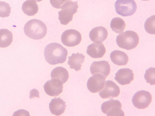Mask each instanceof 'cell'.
<instances>
[{
	"mask_svg": "<svg viewBox=\"0 0 155 116\" xmlns=\"http://www.w3.org/2000/svg\"><path fill=\"white\" fill-rule=\"evenodd\" d=\"M68 53L67 50L61 44L53 42L46 46L44 55L48 63L54 65L64 62L66 60Z\"/></svg>",
	"mask_w": 155,
	"mask_h": 116,
	"instance_id": "obj_1",
	"label": "cell"
},
{
	"mask_svg": "<svg viewBox=\"0 0 155 116\" xmlns=\"http://www.w3.org/2000/svg\"><path fill=\"white\" fill-rule=\"evenodd\" d=\"M24 30L25 34L29 38L39 40L46 35L47 28L42 21L34 19L30 20L26 23Z\"/></svg>",
	"mask_w": 155,
	"mask_h": 116,
	"instance_id": "obj_2",
	"label": "cell"
},
{
	"mask_svg": "<svg viewBox=\"0 0 155 116\" xmlns=\"http://www.w3.org/2000/svg\"><path fill=\"white\" fill-rule=\"evenodd\" d=\"M139 37L135 32L127 31L118 35L116 41L118 46L127 50H130L135 48L138 44Z\"/></svg>",
	"mask_w": 155,
	"mask_h": 116,
	"instance_id": "obj_3",
	"label": "cell"
},
{
	"mask_svg": "<svg viewBox=\"0 0 155 116\" xmlns=\"http://www.w3.org/2000/svg\"><path fill=\"white\" fill-rule=\"evenodd\" d=\"M78 1L69 0L62 6L61 10L58 12V19L63 25H67L72 20L73 15L78 11Z\"/></svg>",
	"mask_w": 155,
	"mask_h": 116,
	"instance_id": "obj_4",
	"label": "cell"
},
{
	"mask_svg": "<svg viewBox=\"0 0 155 116\" xmlns=\"http://www.w3.org/2000/svg\"><path fill=\"white\" fill-rule=\"evenodd\" d=\"M116 12L123 16L133 15L137 9V5L134 0H117L115 3Z\"/></svg>",
	"mask_w": 155,
	"mask_h": 116,
	"instance_id": "obj_5",
	"label": "cell"
},
{
	"mask_svg": "<svg viewBox=\"0 0 155 116\" xmlns=\"http://www.w3.org/2000/svg\"><path fill=\"white\" fill-rule=\"evenodd\" d=\"M121 104L117 100L113 99L103 102L101 110L104 113L108 116H123L124 113L121 110Z\"/></svg>",
	"mask_w": 155,
	"mask_h": 116,
	"instance_id": "obj_6",
	"label": "cell"
},
{
	"mask_svg": "<svg viewBox=\"0 0 155 116\" xmlns=\"http://www.w3.org/2000/svg\"><path fill=\"white\" fill-rule=\"evenodd\" d=\"M152 100L151 94L144 90L139 91L133 96L132 103L135 107L139 109H145L150 105Z\"/></svg>",
	"mask_w": 155,
	"mask_h": 116,
	"instance_id": "obj_7",
	"label": "cell"
},
{
	"mask_svg": "<svg viewBox=\"0 0 155 116\" xmlns=\"http://www.w3.org/2000/svg\"><path fill=\"white\" fill-rule=\"evenodd\" d=\"M82 39L81 33L74 29H69L64 31L62 34L61 40L64 45L68 47H74L78 45Z\"/></svg>",
	"mask_w": 155,
	"mask_h": 116,
	"instance_id": "obj_8",
	"label": "cell"
},
{
	"mask_svg": "<svg viewBox=\"0 0 155 116\" xmlns=\"http://www.w3.org/2000/svg\"><path fill=\"white\" fill-rule=\"evenodd\" d=\"M106 78L99 73L93 75L87 81V87L89 91L93 93H96L100 91L104 88Z\"/></svg>",
	"mask_w": 155,
	"mask_h": 116,
	"instance_id": "obj_9",
	"label": "cell"
},
{
	"mask_svg": "<svg viewBox=\"0 0 155 116\" xmlns=\"http://www.w3.org/2000/svg\"><path fill=\"white\" fill-rule=\"evenodd\" d=\"M43 87L45 92L48 95L57 96L63 91V83L58 79L52 78L45 83Z\"/></svg>",
	"mask_w": 155,
	"mask_h": 116,
	"instance_id": "obj_10",
	"label": "cell"
},
{
	"mask_svg": "<svg viewBox=\"0 0 155 116\" xmlns=\"http://www.w3.org/2000/svg\"><path fill=\"white\" fill-rule=\"evenodd\" d=\"M105 83L104 88L99 92L101 98L104 99L117 97L120 93L119 86L111 81H107Z\"/></svg>",
	"mask_w": 155,
	"mask_h": 116,
	"instance_id": "obj_11",
	"label": "cell"
},
{
	"mask_svg": "<svg viewBox=\"0 0 155 116\" xmlns=\"http://www.w3.org/2000/svg\"><path fill=\"white\" fill-rule=\"evenodd\" d=\"M90 70L92 75L99 73L106 78L110 72V65L105 61H94L91 65Z\"/></svg>",
	"mask_w": 155,
	"mask_h": 116,
	"instance_id": "obj_12",
	"label": "cell"
},
{
	"mask_svg": "<svg viewBox=\"0 0 155 116\" xmlns=\"http://www.w3.org/2000/svg\"><path fill=\"white\" fill-rule=\"evenodd\" d=\"M115 75V80L122 85L130 84L134 79L132 70L128 68L119 69Z\"/></svg>",
	"mask_w": 155,
	"mask_h": 116,
	"instance_id": "obj_13",
	"label": "cell"
},
{
	"mask_svg": "<svg viewBox=\"0 0 155 116\" xmlns=\"http://www.w3.org/2000/svg\"><path fill=\"white\" fill-rule=\"evenodd\" d=\"M108 34L107 29L100 26L93 28L89 33V36L91 40L94 43H101L106 39Z\"/></svg>",
	"mask_w": 155,
	"mask_h": 116,
	"instance_id": "obj_14",
	"label": "cell"
},
{
	"mask_svg": "<svg viewBox=\"0 0 155 116\" xmlns=\"http://www.w3.org/2000/svg\"><path fill=\"white\" fill-rule=\"evenodd\" d=\"M66 107L65 102L60 97L52 99L49 104V108L51 113L56 116L63 114Z\"/></svg>",
	"mask_w": 155,
	"mask_h": 116,
	"instance_id": "obj_15",
	"label": "cell"
},
{
	"mask_svg": "<svg viewBox=\"0 0 155 116\" xmlns=\"http://www.w3.org/2000/svg\"><path fill=\"white\" fill-rule=\"evenodd\" d=\"M106 50L102 43H93L89 45L87 48V53L91 57L95 58H101L106 53Z\"/></svg>",
	"mask_w": 155,
	"mask_h": 116,
	"instance_id": "obj_16",
	"label": "cell"
},
{
	"mask_svg": "<svg viewBox=\"0 0 155 116\" xmlns=\"http://www.w3.org/2000/svg\"><path fill=\"white\" fill-rule=\"evenodd\" d=\"M85 56L82 53L78 52L72 53L71 55L68 57V64L71 69H73L77 71L81 69L82 64L84 61Z\"/></svg>",
	"mask_w": 155,
	"mask_h": 116,
	"instance_id": "obj_17",
	"label": "cell"
},
{
	"mask_svg": "<svg viewBox=\"0 0 155 116\" xmlns=\"http://www.w3.org/2000/svg\"><path fill=\"white\" fill-rule=\"evenodd\" d=\"M110 57L112 61L118 65H124L128 63L129 59L127 55L124 52L115 50L110 54Z\"/></svg>",
	"mask_w": 155,
	"mask_h": 116,
	"instance_id": "obj_18",
	"label": "cell"
},
{
	"mask_svg": "<svg viewBox=\"0 0 155 116\" xmlns=\"http://www.w3.org/2000/svg\"><path fill=\"white\" fill-rule=\"evenodd\" d=\"M22 10L26 15L32 16L38 12V7L35 0H27L23 3Z\"/></svg>",
	"mask_w": 155,
	"mask_h": 116,
	"instance_id": "obj_19",
	"label": "cell"
},
{
	"mask_svg": "<svg viewBox=\"0 0 155 116\" xmlns=\"http://www.w3.org/2000/svg\"><path fill=\"white\" fill-rule=\"evenodd\" d=\"M51 78H56L61 80L63 84L65 83L69 78V74L65 68L62 67H58L51 71Z\"/></svg>",
	"mask_w": 155,
	"mask_h": 116,
	"instance_id": "obj_20",
	"label": "cell"
},
{
	"mask_svg": "<svg viewBox=\"0 0 155 116\" xmlns=\"http://www.w3.org/2000/svg\"><path fill=\"white\" fill-rule=\"evenodd\" d=\"M13 41L12 32L6 29H0V47L5 48L9 46Z\"/></svg>",
	"mask_w": 155,
	"mask_h": 116,
	"instance_id": "obj_21",
	"label": "cell"
},
{
	"mask_svg": "<svg viewBox=\"0 0 155 116\" xmlns=\"http://www.w3.org/2000/svg\"><path fill=\"white\" fill-rule=\"evenodd\" d=\"M125 26L126 24L124 21L119 17L113 18L110 23V27L112 30L117 33L123 32Z\"/></svg>",
	"mask_w": 155,
	"mask_h": 116,
	"instance_id": "obj_22",
	"label": "cell"
},
{
	"mask_svg": "<svg viewBox=\"0 0 155 116\" xmlns=\"http://www.w3.org/2000/svg\"><path fill=\"white\" fill-rule=\"evenodd\" d=\"M155 16L152 15L148 18L144 23L145 30L148 33L151 34H155Z\"/></svg>",
	"mask_w": 155,
	"mask_h": 116,
	"instance_id": "obj_23",
	"label": "cell"
},
{
	"mask_svg": "<svg viewBox=\"0 0 155 116\" xmlns=\"http://www.w3.org/2000/svg\"><path fill=\"white\" fill-rule=\"evenodd\" d=\"M155 68L150 67L146 70L144 74V78L146 82L151 85L155 84Z\"/></svg>",
	"mask_w": 155,
	"mask_h": 116,
	"instance_id": "obj_24",
	"label": "cell"
},
{
	"mask_svg": "<svg viewBox=\"0 0 155 116\" xmlns=\"http://www.w3.org/2000/svg\"><path fill=\"white\" fill-rule=\"evenodd\" d=\"M11 8L9 4L4 2L0 1V17H6L10 15Z\"/></svg>",
	"mask_w": 155,
	"mask_h": 116,
	"instance_id": "obj_25",
	"label": "cell"
},
{
	"mask_svg": "<svg viewBox=\"0 0 155 116\" xmlns=\"http://www.w3.org/2000/svg\"><path fill=\"white\" fill-rule=\"evenodd\" d=\"M69 0H50L52 6L56 8H61L63 5Z\"/></svg>",
	"mask_w": 155,
	"mask_h": 116,
	"instance_id": "obj_26",
	"label": "cell"
},
{
	"mask_svg": "<svg viewBox=\"0 0 155 116\" xmlns=\"http://www.w3.org/2000/svg\"><path fill=\"white\" fill-rule=\"evenodd\" d=\"M34 97L39 98V93L38 91L36 89H34L30 92V98L31 99Z\"/></svg>",
	"mask_w": 155,
	"mask_h": 116,
	"instance_id": "obj_27",
	"label": "cell"
},
{
	"mask_svg": "<svg viewBox=\"0 0 155 116\" xmlns=\"http://www.w3.org/2000/svg\"><path fill=\"white\" fill-rule=\"evenodd\" d=\"M36 1L38 2H40L42 0H35Z\"/></svg>",
	"mask_w": 155,
	"mask_h": 116,
	"instance_id": "obj_28",
	"label": "cell"
},
{
	"mask_svg": "<svg viewBox=\"0 0 155 116\" xmlns=\"http://www.w3.org/2000/svg\"><path fill=\"white\" fill-rule=\"evenodd\" d=\"M141 0L144 1H149V0Z\"/></svg>",
	"mask_w": 155,
	"mask_h": 116,
	"instance_id": "obj_29",
	"label": "cell"
}]
</instances>
